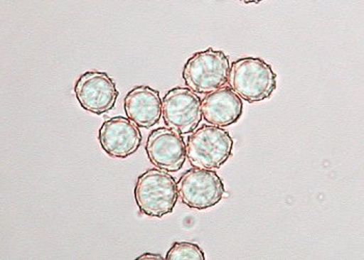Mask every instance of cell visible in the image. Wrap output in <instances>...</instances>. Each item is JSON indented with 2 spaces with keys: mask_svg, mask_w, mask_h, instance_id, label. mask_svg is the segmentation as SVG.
I'll use <instances>...</instances> for the list:
<instances>
[{
  "mask_svg": "<svg viewBox=\"0 0 364 260\" xmlns=\"http://www.w3.org/2000/svg\"><path fill=\"white\" fill-rule=\"evenodd\" d=\"M232 136L227 130L213 125H202L188 136L186 156L194 168L220 169L232 156Z\"/></svg>",
  "mask_w": 364,
  "mask_h": 260,
  "instance_id": "277c9868",
  "label": "cell"
},
{
  "mask_svg": "<svg viewBox=\"0 0 364 260\" xmlns=\"http://www.w3.org/2000/svg\"><path fill=\"white\" fill-rule=\"evenodd\" d=\"M74 93L80 107L89 113L103 115L116 107L119 93L116 82L107 72L87 71L78 77Z\"/></svg>",
  "mask_w": 364,
  "mask_h": 260,
  "instance_id": "52a82bcc",
  "label": "cell"
},
{
  "mask_svg": "<svg viewBox=\"0 0 364 260\" xmlns=\"http://www.w3.org/2000/svg\"><path fill=\"white\" fill-rule=\"evenodd\" d=\"M134 199L146 216L161 219L172 214L178 200L176 180L164 170H147L138 177Z\"/></svg>",
  "mask_w": 364,
  "mask_h": 260,
  "instance_id": "7a4b0ae2",
  "label": "cell"
},
{
  "mask_svg": "<svg viewBox=\"0 0 364 260\" xmlns=\"http://www.w3.org/2000/svg\"><path fill=\"white\" fill-rule=\"evenodd\" d=\"M166 259L171 260L196 259L204 260L203 250L198 244L191 242H175L168 249Z\"/></svg>",
  "mask_w": 364,
  "mask_h": 260,
  "instance_id": "7c38bea8",
  "label": "cell"
},
{
  "mask_svg": "<svg viewBox=\"0 0 364 260\" xmlns=\"http://www.w3.org/2000/svg\"><path fill=\"white\" fill-rule=\"evenodd\" d=\"M124 111L127 118L139 129H151L163 115L161 94L149 86L134 87L125 97Z\"/></svg>",
  "mask_w": 364,
  "mask_h": 260,
  "instance_id": "30bf717a",
  "label": "cell"
},
{
  "mask_svg": "<svg viewBox=\"0 0 364 260\" xmlns=\"http://www.w3.org/2000/svg\"><path fill=\"white\" fill-rule=\"evenodd\" d=\"M98 141L103 151L112 158H127L138 151L143 136L140 129L122 116L107 119L101 125Z\"/></svg>",
  "mask_w": 364,
  "mask_h": 260,
  "instance_id": "9c48e42d",
  "label": "cell"
},
{
  "mask_svg": "<svg viewBox=\"0 0 364 260\" xmlns=\"http://www.w3.org/2000/svg\"><path fill=\"white\" fill-rule=\"evenodd\" d=\"M230 60L222 50L208 48L194 53L182 70L186 86L196 94H208L225 87L228 82Z\"/></svg>",
  "mask_w": 364,
  "mask_h": 260,
  "instance_id": "3957f363",
  "label": "cell"
},
{
  "mask_svg": "<svg viewBox=\"0 0 364 260\" xmlns=\"http://www.w3.org/2000/svg\"><path fill=\"white\" fill-rule=\"evenodd\" d=\"M201 98L188 87H176L168 90L163 99V118L168 129L190 134L201 123Z\"/></svg>",
  "mask_w": 364,
  "mask_h": 260,
  "instance_id": "8992f818",
  "label": "cell"
},
{
  "mask_svg": "<svg viewBox=\"0 0 364 260\" xmlns=\"http://www.w3.org/2000/svg\"><path fill=\"white\" fill-rule=\"evenodd\" d=\"M164 257L157 253H144L141 256L136 257V259H163Z\"/></svg>",
  "mask_w": 364,
  "mask_h": 260,
  "instance_id": "4fadbf2b",
  "label": "cell"
},
{
  "mask_svg": "<svg viewBox=\"0 0 364 260\" xmlns=\"http://www.w3.org/2000/svg\"><path fill=\"white\" fill-rule=\"evenodd\" d=\"M201 107L203 119L208 124L223 129L240 120L244 105L231 87L225 86L205 95Z\"/></svg>",
  "mask_w": 364,
  "mask_h": 260,
  "instance_id": "8fae6325",
  "label": "cell"
},
{
  "mask_svg": "<svg viewBox=\"0 0 364 260\" xmlns=\"http://www.w3.org/2000/svg\"><path fill=\"white\" fill-rule=\"evenodd\" d=\"M228 84L240 99L249 103L264 102L277 89V74L262 58H238L230 66Z\"/></svg>",
  "mask_w": 364,
  "mask_h": 260,
  "instance_id": "6da1fadb",
  "label": "cell"
},
{
  "mask_svg": "<svg viewBox=\"0 0 364 260\" xmlns=\"http://www.w3.org/2000/svg\"><path fill=\"white\" fill-rule=\"evenodd\" d=\"M150 163L166 172L181 171L186 156V144L181 134L168 127L152 130L145 146Z\"/></svg>",
  "mask_w": 364,
  "mask_h": 260,
  "instance_id": "ba28073f",
  "label": "cell"
},
{
  "mask_svg": "<svg viewBox=\"0 0 364 260\" xmlns=\"http://www.w3.org/2000/svg\"><path fill=\"white\" fill-rule=\"evenodd\" d=\"M177 190L182 203L193 210H205L221 202L225 185L213 170L193 168L182 174Z\"/></svg>",
  "mask_w": 364,
  "mask_h": 260,
  "instance_id": "5b68a950",
  "label": "cell"
}]
</instances>
